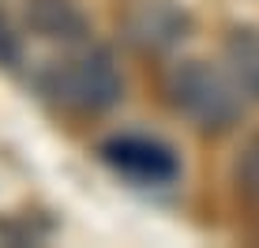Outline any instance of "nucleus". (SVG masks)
<instances>
[{"label": "nucleus", "instance_id": "20e7f679", "mask_svg": "<svg viewBox=\"0 0 259 248\" xmlns=\"http://www.w3.org/2000/svg\"><path fill=\"white\" fill-rule=\"evenodd\" d=\"M26 30L41 42L79 46L91 38V15L79 8V0H26Z\"/></svg>", "mask_w": 259, "mask_h": 248}, {"label": "nucleus", "instance_id": "f03ea898", "mask_svg": "<svg viewBox=\"0 0 259 248\" xmlns=\"http://www.w3.org/2000/svg\"><path fill=\"white\" fill-rule=\"evenodd\" d=\"M41 94L68 113L98 117V113L113 109L124 98V75L113 60V53L94 46L68 60H57L41 75Z\"/></svg>", "mask_w": 259, "mask_h": 248}, {"label": "nucleus", "instance_id": "423d86ee", "mask_svg": "<svg viewBox=\"0 0 259 248\" xmlns=\"http://www.w3.org/2000/svg\"><path fill=\"white\" fill-rule=\"evenodd\" d=\"M226 60L237 87L259 102V26H237L226 38Z\"/></svg>", "mask_w": 259, "mask_h": 248}, {"label": "nucleus", "instance_id": "0eeeda50", "mask_svg": "<svg viewBox=\"0 0 259 248\" xmlns=\"http://www.w3.org/2000/svg\"><path fill=\"white\" fill-rule=\"evenodd\" d=\"M233 177H237V188L244 192V196L259 199V136H252L240 150L237 166H233Z\"/></svg>", "mask_w": 259, "mask_h": 248}, {"label": "nucleus", "instance_id": "6e6552de", "mask_svg": "<svg viewBox=\"0 0 259 248\" xmlns=\"http://www.w3.org/2000/svg\"><path fill=\"white\" fill-rule=\"evenodd\" d=\"M15 57H19V46H15V34L4 26V19H0V64H12Z\"/></svg>", "mask_w": 259, "mask_h": 248}, {"label": "nucleus", "instance_id": "f257e3e1", "mask_svg": "<svg viewBox=\"0 0 259 248\" xmlns=\"http://www.w3.org/2000/svg\"><path fill=\"white\" fill-rule=\"evenodd\" d=\"M165 98L192 128L207 132V136L229 132L240 120V113H244L237 79H229L222 68H214L199 57L177 60V64L169 68Z\"/></svg>", "mask_w": 259, "mask_h": 248}, {"label": "nucleus", "instance_id": "39448f33", "mask_svg": "<svg viewBox=\"0 0 259 248\" xmlns=\"http://www.w3.org/2000/svg\"><path fill=\"white\" fill-rule=\"evenodd\" d=\"M188 30H192V15L173 4H143L128 15V42L150 53H165L181 46Z\"/></svg>", "mask_w": 259, "mask_h": 248}, {"label": "nucleus", "instance_id": "7ed1b4c3", "mask_svg": "<svg viewBox=\"0 0 259 248\" xmlns=\"http://www.w3.org/2000/svg\"><path fill=\"white\" fill-rule=\"evenodd\" d=\"M102 162L109 166L113 173L128 177L136 184H173L181 177V158L177 150L162 143L154 136H109L102 147H98Z\"/></svg>", "mask_w": 259, "mask_h": 248}]
</instances>
